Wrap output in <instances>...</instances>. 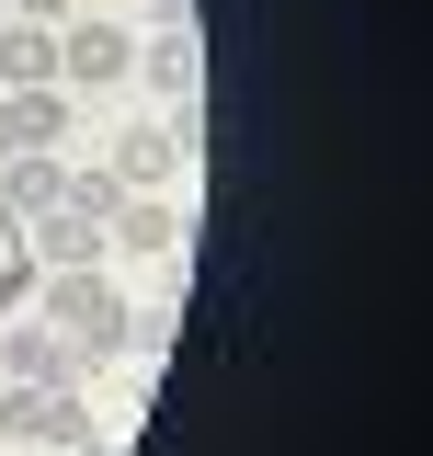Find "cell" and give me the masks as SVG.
<instances>
[{
	"label": "cell",
	"instance_id": "5bb4252c",
	"mask_svg": "<svg viewBox=\"0 0 433 456\" xmlns=\"http://www.w3.org/2000/svg\"><path fill=\"white\" fill-rule=\"evenodd\" d=\"M149 35H194V0H149Z\"/></svg>",
	"mask_w": 433,
	"mask_h": 456
},
{
	"label": "cell",
	"instance_id": "3957f363",
	"mask_svg": "<svg viewBox=\"0 0 433 456\" xmlns=\"http://www.w3.org/2000/svg\"><path fill=\"white\" fill-rule=\"evenodd\" d=\"M114 308H126V297L103 285V263H80V274H35V320H57V342H92Z\"/></svg>",
	"mask_w": 433,
	"mask_h": 456
},
{
	"label": "cell",
	"instance_id": "30bf717a",
	"mask_svg": "<svg viewBox=\"0 0 433 456\" xmlns=\"http://www.w3.org/2000/svg\"><path fill=\"white\" fill-rule=\"evenodd\" d=\"M57 194H69L57 149H23V160H0V217H46Z\"/></svg>",
	"mask_w": 433,
	"mask_h": 456
},
{
	"label": "cell",
	"instance_id": "2e32d148",
	"mask_svg": "<svg viewBox=\"0 0 433 456\" xmlns=\"http://www.w3.org/2000/svg\"><path fill=\"white\" fill-rule=\"evenodd\" d=\"M80 456H114V445H80Z\"/></svg>",
	"mask_w": 433,
	"mask_h": 456
},
{
	"label": "cell",
	"instance_id": "ba28073f",
	"mask_svg": "<svg viewBox=\"0 0 433 456\" xmlns=\"http://www.w3.org/2000/svg\"><path fill=\"white\" fill-rule=\"evenodd\" d=\"M0 92H57V23L0 12Z\"/></svg>",
	"mask_w": 433,
	"mask_h": 456
},
{
	"label": "cell",
	"instance_id": "7c38bea8",
	"mask_svg": "<svg viewBox=\"0 0 433 456\" xmlns=\"http://www.w3.org/2000/svg\"><path fill=\"white\" fill-rule=\"evenodd\" d=\"M57 206H69V217H92V228H103L114 206H126V183H114V171H69V194H57Z\"/></svg>",
	"mask_w": 433,
	"mask_h": 456
},
{
	"label": "cell",
	"instance_id": "52a82bcc",
	"mask_svg": "<svg viewBox=\"0 0 433 456\" xmlns=\"http://www.w3.org/2000/svg\"><path fill=\"white\" fill-rule=\"evenodd\" d=\"M126 69H137V35H126V23H69V35H57V80H126Z\"/></svg>",
	"mask_w": 433,
	"mask_h": 456
},
{
	"label": "cell",
	"instance_id": "4fadbf2b",
	"mask_svg": "<svg viewBox=\"0 0 433 456\" xmlns=\"http://www.w3.org/2000/svg\"><path fill=\"white\" fill-rule=\"evenodd\" d=\"M23 297H35V263H23V251L0 240V308H23Z\"/></svg>",
	"mask_w": 433,
	"mask_h": 456
},
{
	"label": "cell",
	"instance_id": "9a60e30c",
	"mask_svg": "<svg viewBox=\"0 0 433 456\" xmlns=\"http://www.w3.org/2000/svg\"><path fill=\"white\" fill-rule=\"evenodd\" d=\"M12 12H23V23H69V0H12Z\"/></svg>",
	"mask_w": 433,
	"mask_h": 456
},
{
	"label": "cell",
	"instance_id": "7a4b0ae2",
	"mask_svg": "<svg viewBox=\"0 0 433 456\" xmlns=\"http://www.w3.org/2000/svg\"><path fill=\"white\" fill-rule=\"evenodd\" d=\"M137 69H149V92L171 103V137H206V46L194 35H160V46H137Z\"/></svg>",
	"mask_w": 433,
	"mask_h": 456
},
{
	"label": "cell",
	"instance_id": "5b68a950",
	"mask_svg": "<svg viewBox=\"0 0 433 456\" xmlns=\"http://www.w3.org/2000/svg\"><path fill=\"white\" fill-rule=\"evenodd\" d=\"M12 240H23V263H35V274H80V263H103V228H92V217H69V206L23 217Z\"/></svg>",
	"mask_w": 433,
	"mask_h": 456
},
{
	"label": "cell",
	"instance_id": "277c9868",
	"mask_svg": "<svg viewBox=\"0 0 433 456\" xmlns=\"http://www.w3.org/2000/svg\"><path fill=\"white\" fill-rule=\"evenodd\" d=\"M80 342H57V331H35V320H12L0 331V388H80Z\"/></svg>",
	"mask_w": 433,
	"mask_h": 456
},
{
	"label": "cell",
	"instance_id": "8fae6325",
	"mask_svg": "<svg viewBox=\"0 0 433 456\" xmlns=\"http://www.w3.org/2000/svg\"><path fill=\"white\" fill-rule=\"evenodd\" d=\"M171 160H183L171 126H126V137H114V183H126V194H137V183H171Z\"/></svg>",
	"mask_w": 433,
	"mask_h": 456
},
{
	"label": "cell",
	"instance_id": "9c48e42d",
	"mask_svg": "<svg viewBox=\"0 0 433 456\" xmlns=\"http://www.w3.org/2000/svg\"><path fill=\"white\" fill-rule=\"evenodd\" d=\"M57 137H69V103H57V92H0V160L57 149Z\"/></svg>",
	"mask_w": 433,
	"mask_h": 456
},
{
	"label": "cell",
	"instance_id": "8992f818",
	"mask_svg": "<svg viewBox=\"0 0 433 456\" xmlns=\"http://www.w3.org/2000/svg\"><path fill=\"white\" fill-rule=\"evenodd\" d=\"M183 206H160V194H126V206H114L103 217V251H126V263H160V251H183Z\"/></svg>",
	"mask_w": 433,
	"mask_h": 456
},
{
	"label": "cell",
	"instance_id": "6da1fadb",
	"mask_svg": "<svg viewBox=\"0 0 433 456\" xmlns=\"http://www.w3.org/2000/svg\"><path fill=\"white\" fill-rule=\"evenodd\" d=\"M0 434H23V445H103L92 434V411H80V388H0Z\"/></svg>",
	"mask_w": 433,
	"mask_h": 456
},
{
	"label": "cell",
	"instance_id": "e0dca14e",
	"mask_svg": "<svg viewBox=\"0 0 433 456\" xmlns=\"http://www.w3.org/2000/svg\"><path fill=\"white\" fill-rule=\"evenodd\" d=\"M0 12H12V0H0Z\"/></svg>",
	"mask_w": 433,
	"mask_h": 456
}]
</instances>
